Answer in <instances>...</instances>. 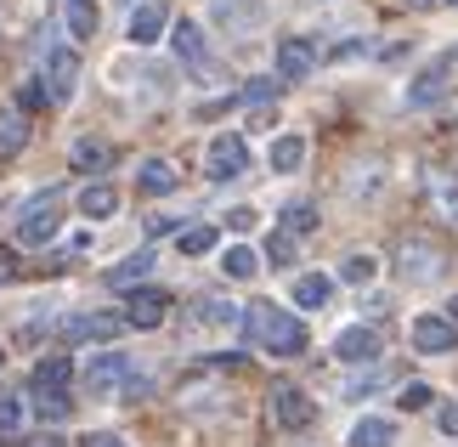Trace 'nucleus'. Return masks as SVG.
Masks as SVG:
<instances>
[{"instance_id": "nucleus-1", "label": "nucleus", "mask_w": 458, "mask_h": 447, "mask_svg": "<svg viewBox=\"0 0 458 447\" xmlns=\"http://www.w3.org/2000/svg\"><path fill=\"white\" fill-rule=\"evenodd\" d=\"M243 334H250V346L272 351V357H301L306 351V323L284 306H250L243 312Z\"/></svg>"}, {"instance_id": "nucleus-2", "label": "nucleus", "mask_w": 458, "mask_h": 447, "mask_svg": "<svg viewBox=\"0 0 458 447\" xmlns=\"http://www.w3.org/2000/svg\"><path fill=\"white\" fill-rule=\"evenodd\" d=\"M57 227H63V210H57V187H51V193H40V199L23 204V216H17V244L40 249V244L57 238Z\"/></svg>"}, {"instance_id": "nucleus-3", "label": "nucleus", "mask_w": 458, "mask_h": 447, "mask_svg": "<svg viewBox=\"0 0 458 447\" xmlns=\"http://www.w3.org/2000/svg\"><path fill=\"white\" fill-rule=\"evenodd\" d=\"M125 380H131V357H125V351H97L91 368L80 374V385L91 391V397H114Z\"/></svg>"}, {"instance_id": "nucleus-4", "label": "nucleus", "mask_w": 458, "mask_h": 447, "mask_svg": "<svg viewBox=\"0 0 458 447\" xmlns=\"http://www.w3.org/2000/svg\"><path fill=\"white\" fill-rule=\"evenodd\" d=\"M204 170L216 176V182H238L243 170H250V142L243 136H216L204 153Z\"/></svg>"}, {"instance_id": "nucleus-5", "label": "nucleus", "mask_w": 458, "mask_h": 447, "mask_svg": "<svg viewBox=\"0 0 458 447\" xmlns=\"http://www.w3.org/2000/svg\"><path fill=\"white\" fill-rule=\"evenodd\" d=\"M74 85H80V57L68 46H51L46 51V97L51 102H68V97H74Z\"/></svg>"}, {"instance_id": "nucleus-6", "label": "nucleus", "mask_w": 458, "mask_h": 447, "mask_svg": "<svg viewBox=\"0 0 458 447\" xmlns=\"http://www.w3.org/2000/svg\"><path fill=\"white\" fill-rule=\"evenodd\" d=\"M396 272L408 278V283H430V278H442V249L425 244V238H408V244H402V255H396Z\"/></svg>"}, {"instance_id": "nucleus-7", "label": "nucleus", "mask_w": 458, "mask_h": 447, "mask_svg": "<svg viewBox=\"0 0 458 447\" xmlns=\"http://www.w3.org/2000/svg\"><path fill=\"white\" fill-rule=\"evenodd\" d=\"M125 329V317H108V312H85V317H63V340L68 346H91V340H114Z\"/></svg>"}, {"instance_id": "nucleus-8", "label": "nucleus", "mask_w": 458, "mask_h": 447, "mask_svg": "<svg viewBox=\"0 0 458 447\" xmlns=\"http://www.w3.org/2000/svg\"><path fill=\"white\" fill-rule=\"evenodd\" d=\"M379 351H385V340H379V329H368V323L334 334V357H340V363H379Z\"/></svg>"}, {"instance_id": "nucleus-9", "label": "nucleus", "mask_w": 458, "mask_h": 447, "mask_svg": "<svg viewBox=\"0 0 458 447\" xmlns=\"http://www.w3.org/2000/svg\"><path fill=\"white\" fill-rule=\"evenodd\" d=\"M272 419L284 425V431H306V425L317 419V408L306 391H294V385H272Z\"/></svg>"}, {"instance_id": "nucleus-10", "label": "nucleus", "mask_w": 458, "mask_h": 447, "mask_svg": "<svg viewBox=\"0 0 458 447\" xmlns=\"http://www.w3.org/2000/svg\"><path fill=\"white\" fill-rule=\"evenodd\" d=\"M68 380H74V363H68L63 351H51V357H40V363H34L29 391H34V397H68Z\"/></svg>"}, {"instance_id": "nucleus-11", "label": "nucleus", "mask_w": 458, "mask_h": 447, "mask_svg": "<svg viewBox=\"0 0 458 447\" xmlns=\"http://www.w3.org/2000/svg\"><path fill=\"white\" fill-rule=\"evenodd\" d=\"M131 46H158L170 34V12H165V0H142V6L131 12Z\"/></svg>"}, {"instance_id": "nucleus-12", "label": "nucleus", "mask_w": 458, "mask_h": 447, "mask_svg": "<svg viewBox=\"0 0 458 447\" xmlns=\"http://www.w3.org/2000/svg\"><path fill=\"white\" fill-rule=\"evenodd\" d=\"M317 68V46L301 40V34H289V40H277V80H311Z\"/></svg>"}, {"instance_id": "nucleus-13", "label": "nucleus", "mask_w": 458, "mask_h": 447, "mask_svg": "<svg viewBox=\"0 0 458 447\" xmlns=\"http://www.w3.org/2000/svg\"><path fill=\"white\" fill-rule=\"evenodd\" d=\"M165 317H170V295L165 289H136L131 306H125V323L131 329H158Z\"/></svg>"}, {"instance_id": "nucleus-14", "label": "nucleus", "mask_w": 458, "mask_h": 447, "mask_svg": "<svg viewBox=\"0 0 458 447\" xmlns=\"http://www.w3.org/2000/svg\"><path fill=\"white\" fill-rule=\"evenodd\" d=\"M413 346L419 351H430V357H442V351H453L458 346V323H453V317H419V323H413Z\"/></svg>"}, {"instance_id": "nucleus-15", "label": "nucleus", "mask_w": 458, "mask_h": 447, "mask_svg": "<svg viewBox=\"0 0 458 447\" xmlns=\"http://www.w3.org/2000/svg\"><path fill=\"white\" fill-rule=\"evenodd\" d=\"M170 46H175V57L182 63H192V68H204V57H209V46H204V29L199 23H170Z\"/></svg>"}, {"instance_id": "nucleus-16", "label": "nucleus", "mask_w": 458, "mask_h": 447, "mask_svg": "<svg viewBox=\"0 0 458 447\" xmlns=\"http://www.w3.org/2000/svg\"><path fill=\"white\" fill-rule=\"evenodd\" d=\"M260 17H267L260 0H216V23H226V29H255Z\"/></svg>"}, {"instance_id": "nucleus-17", "label": "nucleus", "mask_w": 458, "mask_h": 447, "mask_svg": "<svg viewBox=\"0 0 458 447\" xmlns=\"http://www.w3.org/2000/svg\"><path fill=\"white\" fill-rule=\"evenodd\" d=\"M119 210V187H108V182H91L80 193V216H91V221H108Z\"/></svg>"}, {"instance_id": "nucleus-18", "label": "nucleus", "mask_w": 458, "mask_h": 447, "mask_svg": "<svg viewBox=\"0 0 458 447\" xmlns=\"http://www.w3.org/2000/svg\"><path fill=\"white\" fill-rule=\"evenodd\" d=\"M328 295H334V278H323V272H301V278H294V306L317 312V306H328Z\"/></svg>"}, {"instance_id": "nucleus-19", "label": "nucleus", "mask_w": 458, "mask_h": 447, "mask_svg": "<svg viewBox=\"0 0 458 447\" xmlns=\"http://www.w3.org/2000/svg\"><path fill=\"white\" fill-rule=\"evenodd\" d=\"M396 442V425L391 419H379V414H368L351 425V447H391Z\"/></svg>"}, {"instance_id": "nucleus-20", "label": "nucleus", "mask_w": 458, "mask_h": 447, "mask_svg": "<svg viewBox=\"0 0 458 447\" xmlns=\"http://www.w3.org/2000/svg\"><path fill=\"white\" fill-rule=\"evenodd\" d=\"M148 272H153V249H136V255H125L108 272V289H131V283H142Z\"/></svg>"}, {"instance_id": "nucleus-21", "label": "nucleus", "mask_w": 458, "mask_h": 447, "mask_svg": "<svg viewBox=\"0 0 458 447\" xmlns=\"http://www.w3.org/2000/svg\"><path fill=\"white\" fill-rule=\"evenodd\" d=\"M108 165H114L108 142H97V136H80L74 142V170H108Z\"/></svg>"}, {"instance_id": "nucleus-22", "label": "nucleus", "mask_w": 458, "mask_h": 447, "mask_svg": "<svg viewBox=\"0 0 458 447\" xmlns=\"http://www.w3.org/2000/svg\"><path fill=\"white\" fill-rule=\"evenodd\" d=\"M23 148H29V119L6 114V119H0V159H17Z\"/></svg>"}, {"instance_id": "nucleus-23", "label": "nucleus", "mask_w": 458, "mask_h": 447, "mask_svg": "<svg viewBox=\"0 0 458 447\" xmlns=\"http://www.w3.org/2000/svg\"><path fill=\"white\" fill-rule=\"evenodd\" d=\"M63 23H68V34H74V40H91V34H97V6H91V0H68Z\"/></svg>"}, {"instance_id": "nucleus-24", "label": "nucleus", "mask_w": 458, "mask_h": 447, "mask_svg": "<svg viewBox=\"0 0 458 447\" xmlns=\"http://www.w3.org/2000/svg\"><path fill=\"white\" fill-rule=\"evenodd\" d=\"M136 187L142 193H175V170L165 165V159H148V165L136 170Z\"/></svg>"}, {"instance_id": "nucleus-25", "label": "nucleus", "mask_w": 458, "mask_h": 447, "mask_svg": "<svg viewBox=\"0 0 458 447\" xmlns=\"http://www.w3.org/2000/svg\"><path fill=\"white\" fill-rule=\"evenodd\" d=\"M221 272H226V278H255V272H260V255H255L250 244H233V249L221 255Z\"/></svg>"}, {"instance_id": "nucleus-26", "label": "nucleus", "mask_w": 458, "mask_h": 447, "mask_svg": "<svg viewBox=\"0 0 458 447\" xmlns=\"http://www.w3.org/2000/svg\"><path fill=\"white\" fill-rule=\"evenodd\" d=\"M199 323H221V329H233V323H243V312L233 306V300L209 295V300H199Z\"/></svg>"}, {"instance_id": "nucleus-27", "label": "nucleus", "mask_w": 458, "mask_h": 447, "mask_svg": "<svg viewBox=\"0 0 458 447\" xmlns=\"http://www.w3.org/2000/svg\"><path fill=\"white\" fill-rule=\"evenodd\" d=\"M442 74H447V63H436L430 74H419V85L408 91V102H413V108H425V102H436V97L447 91V80H442Z\"/></svg>"}, {"instance_id": "nucleus-28", "label": "nucleus", "mask_w": 458, "mask_h": 447, "mask_svg": "<svg viewBox=\"0 0 458 447\" xmlns=\"http://www.w3.org/2000/svg\"><path fill=\"white\" fill-rule=\"evenodd\" d=\"M301 159H306V142L301 136H277L272 142V170H301Z\"/></svg>"}, {"instance_id": "nucleus-29", "label": "nucleus", "mask_w": 458, "mask_h": 447, "mask_svg": "<svg viewBox=\"0 0 458 447\" xmlns=\"http://www.w3.org/2000/svg\"><path fill=\"white\" fill-rule=\"evenodd\" d=\"M175 244H182V255H209V249L221 244V232H216V227H187Z\"/></svg>"}, {"instance_id": "nucleus-30", "label": "nucleus", "mask_w": 458, "mask_h": 447, "mask_svg": "<svg viewBox=\"0 0 458 447\" xmlns=\"http://www.w3.org/2000/svg\"><path fill=\"white\" fill-rule=\"evenodd\" d=\"M374 272H379L374 255H345V261H340V278H345V283H374Z\"/></svg>"}, {"instance_id": "nucleus-31", "label": "nucleus", "mask_w": 458, "mask_h": 447, "mask_svg": "<svg viewBox=\"0 0 458 447\" xmlns=\"http://www.w3.org/2000/svg\"><path fill=\"white\" fill-rule=\"evenodd\" d=\"M317 227V210L311 204H289L284 210V232H311Z\"/></svg>"}, {"instance_id": "nucleus-32", "label": "nucleus", "mask_w": 458, "mask_h": 447, "mask_svg": "<svg viewBox=\"0 0 458 447\" xmlns=\"http://www.w3.org/2000/svg\"><path fill=\"white\" fill-rule=\"evenodd\" d=\"M430 199H436V210H442L447 221H458V187H447V182H430Z\"/></svg>"}, {"instance_id": "nucleus-33", "label": "nucleus", "mask_w": 458, "mask_h": 447, "mask_svg": "<svg viewBox=\"0 0 458 447\" xmlns=\"http://www.w3.org/2000/svg\"><path fill=\"white\" fill-rule=\"evenodd\" d=\"M17 425H23V402L0 397V436H17Z\"/></svg>"}, {"instance_id": "nucleus-34", "label": "nucleus", "mask_w": 458, "mask_h": 447, "mask_svg": "<svg viewBox=\"0 0 458 447\" xmlns=\"http://www.w3.org/2000/svg\"><path fill=\"white\" fill-rule=\"evenodd\" d=\"M430 397H436L430 385H402V397H396V402L408 408V414H419V408H430Z\"/></svg>"}, {"instance_id": "nucleus-35", "label": "nucleus", "mask_w": 458, "mask_h": 447, "mask_svg": "<svg viewBox=\"0 0 458 447\" xmlns=\"http://www.w3.org/2000/svg\"><path fill=\"white\" fill-rule=\"evenodd\" d=\"M277 85H284V80H250V85H243V102H255V108H260V102L277 97Z\"/></svg>"}, {"instance_id": "nucleus-36", "label": "nucleus", "mask_w": 458, "mask_h": 447, "mask_svg": "<svg viewBox=\"0 0 458 447\" xmlns=\"http://www.w3.org/2000/svg\"><path fill=\"white\" fill-rule=\"evenodd\" d=\"M289 255H294V238H289V232H277V238L267 244V261L272 266H289Z\"/></svg>"}, {"instance_id": "nucleus-37", "label": "nucleus", "mask_w": 458, "mask_h": 447, "mask_svg": "<svg viewBox=\"0 0 458 447\" xmlns=\"http://www.w3.org/2000/svg\"><path fill=\"white\" fill-rule=\"evenodd\" d=\"M34 408H40V419H68V397H34Z\"/></svg>"}, {"instance_id": "nucleus-38", "label": "nucleus", "mask_w": 458, "mask_h": 447, "mask_svg": "<svg viewBox=\"0 0 458 447\" xmlns=\"http://www.w3.org/2000/svg\"><path fill=\"white\" fill-rule=\"evenodd\" d=\"M226 221H233V232H250L255 227V210L243 204V210H226Z\"/></svg>"}, {"instance_id": "nucleus-39", "label": "nucleus", "mask_w": 458, "mask_h": 447, "mask_svg": "<svg viewBox=\"0 0 458 447\" xmlns=\"http://www.w3.org/2000/svg\"><path fill=\"white\" fill-rule=\"evenodd\" d=\"M436 425H442V431H447V436H458V402H447V408H442V414H436Z\"/></svg>"}, {"instance_id": "nucleus-40", "label": "nucleus", "mask_w": 458, "mask_h": 447, "mask_svg": "<svg viewBox=\"0 0 458 447\" xmlns=\"http://www.w3.org/2000/svg\"><path fill=\"white\" fill-rule=\"evenodd\" d=\"M17 278V255H12V249H0V283H12Z\"/></svg>"}, {"instance_id": "nucleus-41", "label": "nucleus", "mask_w": 458, "mask_h": 447, "mask_svg": "<svg viewBox=\"0 0 458 447\" xmlns=\"http://www.w3.org/2000/svg\"><path fill=\"white\" fill-rule=\"evenodd\" d=\"M148 232L158 238V232H175V216H148Z\"/></svg>"}, {"instance_id": "nucleus-42", "label": "nucleus", "mask_w": 458, "mask_h": 447, "mask_svg": "<svg viewBox=\"0 0 458 447\" xmlns=\"http://www.w3.org/2000/svg\"><path fill=\"white\" fill-rule=\"evenodd\" d=\"M85 447H125L119 436H85Z\"/></svg>"}, {"instance_id": "nucleus-43", "label": "nucleus", "mask_w": 458, "mask_h": 447, "mask_svg": "<svg viewBox=\"0 0 458 447\" xmlns=\"http://www.w3.org/2000/svg\"><path fill=\"white\" fill-rule=\"evenodd\" d=\"M453 323H458V295H453Z\"/></svg>"}, {"instance_id": "nucleus-44", "label": "nucleus", "mask_w": 458, "mask_h": 447, "mask_svg": "<svg viewBox=\"0 0 458 447\" xmlns=\"http://www.w3.org/2000/svg\"><path fill=\"white\" fill-rule=\"evenodd\" d=\"M408 6H430V0H408Z\"/></svg>"}, {"instance_id": "nucleus-45", "label": "nucleus", "mask_w": 458, "mask_h": 447, "mask_svg": "<svg viewBox=\"0 0 458 447\" xmlns=\"http://www.w3.org/2000/svg\"><path fill=\"white\" fill-rule=\"evenodd\" d=\"M447 63H458V51H453V57H447Z\"/></svg>"}, {"instance_id": "nucleus-46", "label": "nucleus", "mask_w": 458, "mask_h": 447, "mask_svg": "<svg viewBox=\"0 0 458 447\" xmlns=\"http://www.w3.org/2000/svg\"><path fill=\"white\" fill-rule=\"evenodd\" d=\"M46 447H63V442H46Z\"/></svg>"}, {"instance_id": "nucleus-47", "label": "nucleus", "mask_w": 458, "mask_h": 447, "mask_svg": "<svg viewBox=\"0 0 458 447\" xmlns=\"http://www.w3.org/2000/svg\"><path fill=\"white\" fill-rule=\"evenodd\" d=\"M0 363H6V351H0Z\"/></svg>"}, {"instance_id": "nucleus-48", "label": "nucleus", "mask_w": 458, "mask_h": 447, "mask_svg": "<svg viewBox=\"0 0 458 447\" xmlns=\"http://www.w3.org/2000/svg\"><path fill=\"white\" fill-rule=\"evenodd\" d=\"M453 6H458V0H453Z\"/></svg>"}]
</instances>
